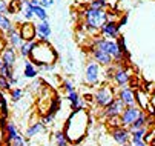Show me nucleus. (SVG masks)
<instances>
[{
    "instance_id": "30",
    "label": "nucleus",
    "mask_w": 155,
    "mask_h": 146,
    "mask_svg": "<svg viewBox=\"0 0 155 146\" xmlns=\"http://www.w3.org/2000/svg\"><path fill=\"white\" fill-rule=\"evenodd\" d=\"M120 15L114 9H106V22H118Z\"/></svg>"
},
{
    "instance_id": "39",
    "label": "nucleus",
    "mask_w": 155,
    "mask_h": 146,
    "mask_svg": "<svg viewBox=\"0 0 155 146\" xmlns=\"http://www.w3.org/2000/svg\"><path fill=\"white\" fill-rule=\"evenodd\" d=\"M127 20H129V14H123V17L120 15V20H118V26L121 28V26H124L126 23H127Z\"/></svg>"
},
{
    "instance_id": "14",
    "label": "nucleus",
    "mask_w": 155,
    "mask_h": 146,
    "mask_svg": "<svg viewBox=\"0 0 155 146\" xmlns=\"http://www.w3.org/2000/svg\"><path fill=\"white\" fill-rule=\"evenodd\" d=\"M37 29V40L38 41H48V37L51 35V26L48 20H41L40 23L35 25Z\"/></svg>"
},
{
    "instance_id": "8",
    "label": "nucleus",
    "mask_w": 155,
    "mask_h": 146,
    "mask_svg": "<svg viewBox=\"0 0 155 146\" xmlns=\"http://www.w3.org/2000/svg\"><path fill=\"white\" fill-rule=\"evenodd\" d=\"M124 109H126L124 101H123L120 97H115V100L103 109L101 115H103L104 118H107V117H120V115H121V112H123Z\"/></svg>"
},
{
    "instance_id": "2",
    "label": "nucleus",
    "mask_w": 155,
    "mask_h": 146,
    "mask_svg": "<svg viewBox=\"0 0 155 146\" xmlns=\"http://www.w3.org/2000/svg\"><path fill=\"white\" fill-rule=\"evenodd\" d=\"M57 58H58V55H57L55 49L49 45V41L35 40L34 48H32L31 55H29V60L37 68H40L43 65H55Z\"/></svg>"
},
{
    "instance_id": "11",
    "label": "nucleus",
    "mask_w": 155,
    "mask_h": 146,
    "mask_svg": "<svg viewBox=\"0 0 155 146\" xmlns=\"http://www.w3.org/2000/svg\"><path fill=\"white\" fill-rule=\"evenodd\" d=\"M20 31V35L23 38V41H35L37 40V29H35V25L31 23L29 20L23 22L18 28Z\"/></svg>"
},
{
    "instance_id": "35",
    "label": "nucleus",
    "mask_w": 155,
    "mask_h": 146,
    "mask_svg": "<svg viewBox=\"0 0 155 146\" xmlns=\"http://www.w3.org/2000/svg\"><path fill=\"white\" fill-rule=\"evenodd\" d=\"M9 146H26V143H25L23 137H21V135L18 134L15 138H12V140L9 141Z\"/></svg>"
},
{
    "instance_id": "36",
    "label": "nucleus",
    "mask_w": 155,
    "mask_h": 146,
    "mask_svg": "<svg viewBox=\"0 0 155 146\" xmlns=\"http://www.w3.org/2000/svg\"><path fill=\"white\" fill-rule=\"evenodd\" d=\"M153 138H155V128L147 129V132H146V135H144V141H146L147 144H150V143L153 141Z\"/></svg>"
},
{
    "instance_id": "22",
    "label": "nucleus",
    "mask_w": 155,
    "mask_h": 146,
    "mask_svg": "<svg viewBox=\"0 0 155 146\" xmlns=\"http://www.w3.org/2000/svg\"><path fill=\"white\" fill-rule=\"evenodd\" d=\"M5 132H6V137H8V140L11 141L12 138H15L20 132H18V129H17V126H15V123L14 121H8L6 123V128H5Z\"/></svg>"
},
{
    "instance_id": "29",
    "label": "nucleus",
    "mask_w": 155,
    "mask_h": 146,
    "mask_svg": "<svg viewBox=\"0 0 155 146\" xmlns=\"http://www.w3.org/2000/svg\"><path fill=\"white\" fill-rule=\"evenodd\" d=\"M43 85H45V81H43V80H40V78H37L35 77V80L32 81V85H31V89L34 91V92H40V91H43V88H45V86H43Z\"/></svg>"
},
{
    "instance_id": "9",
    "label": "nucleus",
    "mask_w": 155,
    "mask_h": 146,
    "mask_svg": "<svg viewBox=\"0 0 155 146\" xmlns=\"http://www.w3.org/2000/svg\"><path fill=\"white\" fill-rule=\"evenodd\" d=\"M137 89L130 88V86H124V88H117V97H120L126 106H135L137 105Z\"/></svg>"
},
{
    "instance_id": "6",
    "label": "nucleus",
    "mask_w": 155,
    "mask_h": 146,
    "mask_svg": "<svg viewBox=\"0 0 155 146\" xmlns=\"http://www.w3.org/2000/svg\"><path fill=\"white\" fill-rule=\"evenodd\" d=\"M87 51H89L91 58H94L97 63H100L103 68H107V66H110V65H114L112 55L107 54V52H104L103 49H98V48H95V46H91V48H87Z\"/></svg>"
},
{
    "instance_id": "43",
    "label": "nucleus",
    "mask_w": 155,
    "mask_h": 146,
    "mask_svg": "<svg viewBox=\"0 0 155 146\" xmlns=\"http://www.w3.org/2000/svg\"><path fill=\"white\" fill-rule=\"evenodd\" d=\"M150 103H152V105L155 106V92H153V94L150 95Z\"/></svg>"
},
{
    "instance_id": "20",
    "label": "nucleus",
    "mask_w": 155,
    "mask_h": 146,
    "mask_svg": "<svg viewBox=\"0 0 155 146\" xmlns=\"http://www.w3.org/2000/svg\"><path fill=\"white\" fill-rule=\"evenodd\" d=\"M45 129V126L41 124V121H35V123H31V126L26 129V132H25V135L28 137V138H31V137H34V135H37L40 131H43Z\"/></svg>"
},
{
    "instance_id": "34",
    "label": "nucleus",
    "mask_w": 155,
    "mask_h": 146,
    "mask_svg": "<svg viewBox=\"0 0 155 146\" xmlns=\"http://www.w3.org/2000/svg\"><path fill=\"white\" fill-rule=\"evenodd\" d=\"M54 117H55L54 114H49V112H48L46 115H43V117H41V120H40V121H41L43 126H51L52 121H54Z\"/></svg>"
},
{
    "instance_id": "31",
    "label": "nucleus",
    "mask_w": 155,
    "mask_h": 146,
    "mask_svg": "<svg viewBox=\"0 0 155 146\" xmlns=\"http://www.w3.org/2000/svg\"><path fill=\"white\" fill-rule=\"evenodd\" d=\"M117 45H118V49H120V52H123V54H129V51H127V46H126V38H124L123 35L117 37Z\"/></svg>"
},
{
    "instance_id": "44",
    "label": "nucleus",
    "mask_w": 155,
    "mask_h": 146,
    "mask_svg": "<svg viewBox=\"0 0 155 146\" xmlns=\"http://www.w3.org/2000/svg\"><path fill=\"white\" fill-rule=\"evenodd\" d=\"M29 2H31L32 5H40V2H41V0H29Z\"/></svg>"
},
{
    "instance_id": "7",
    "label": "nucleus",
    "mask_w": 155,
    "mask_h": 146,
    "mask_svg": "<svg viewBox=\"0 0 155 146\" xmlns=\"http://www.w3.org/2000/svg\"><path fill=\"white\" fill-rule=\"evenodd\" d=\"M141 108L140 106H126V109L121 112V115H120V120H121V126H126V128H129L132 123H134L137 118H138V115L141 114Z\"/></svg>"
},
{
    "instance_id": "16",
    "label": "nucleus",
    "mask_w": 155,
    "mask_h": 146,
    "mask_svg": "<svg viewBox=\"0 0 155 146\" xmlns=\"http://www.w3.org/2000/svg\"><path fill=\"white\" fill-rule=\"evenodd\" d=\"M137 106H140L143 111H146V108L150 105V94L144 89H137Z\"/></svg>"
},
{
    "instance_id": "10",
    "label": "nucleus",
    "mask_w": 155,
    "mask_h": 146,
    "mask_svg": "<svg viewBox=\"0 0 155 146\" xmlns=\"http://www.w3.org/2000/svg\"><path fill=\"white\" fill-rule=\"evenodd\" d=\"M120 29L121 28L118 26V22H104L100 28V35H103L104 38L117 40V37H120Z\"/></svg>"
},
{
    "instance_id": "32",
    "label": "nucleus",
    "mask_w": 155,
    "mask_h": 146,
    "mask_svg": "<svg viewBox=\"0 0 155 146\" xmlns=\"http://www.w3.org/2000/svg\"><path fill=\"white\" fill-rule=\"evenodd\" d=\"M9 95H11V100L12 101H18L21 98V95H23V91H21L20 88H12L9 91Z\"/></svg>"
},
{
    "instance_id": "37",
    "label": "nucleus",
    "mask_w": 155,
    "mask_h": 146,
    "mask_svg": "<svg viewBox=\"0 0 155 146\" xmlns=\"http://www.w3.org/2000/svg\"><path fill=\"white\" fill-rule=\"evenodd\" d=\"M9 12V5L6 3V0H0V14H8Z\"/></svg>"
},
{
    "instance_id": "18",
    "label": "nucleus",
    "mask_w": 155,
    "mask_h": 146,
    "mask_svg": "<svg viewBox=\"0 0 155 146\" xmlns=\"http://www.w3.org/2000/svg\"><path fill=\"white\" fill-rule=\"evenodd\" d=\"M146 123H147V114H146V111H141V114L138 115V118L129 126V131L132 132V131H135V129L144 128V126H146Z\"/></svg>"
},
{
    "instance_id": "33",
    "label": "nucleus",
    "mask_w": 155,
    "mask_h": 146,
    "mask_svg": "<svg viewBox=\"0 0 155 146\" xmlns=\"http://www.w3.org/2000/svg\"><path fill=\"white\" fill-rule=\"evenodd\" d=\"M0 91H11V83H9V80L6 78V77H3V75H0Z\"/></svg>"
},
{
    "instance_id": "17",
    "label": "nucleus",
    "mask_w": 155,
    "mask_h": 146,
    "mask_svg": "<svg viewBox=\"0 0 155 146\" xmlns=\"http://www.w3.org/2000/svg\"><path fill=\"white\" fill-rule=\"evenodd\" d=\"M40 72V69L32 63L31 60H26L25 61V69H23V75L26 77V78H35L37 77V74Z\"/></svg>"
},
{
    "instance_id": "25",
    "label": "nucleus",
    "mask_w": 155,
    "mask_h": 146,
    "mask_svg": "<svg viewBox=\"0 0 155 146\" xmlns=\"http://www.w3.org/2000/svg\"><path fill=\"white\" fill-rule=\"evenodd\" d=\"M12 28H14V25H12L11 20L8 18V15L0 14V29H2V31H9Z\"/></svg>"
},
{
    "instance_id": "28",
    "label": "nucleus",
    "mask_w": 155,
    "mask_h": 146,
    "mask_svg": "<svg viewBox=\"0 0 155 146\" xmlns=\"http://www.w3.org/2000/svg\"><path fill=\"white\" fill-rule=\"evenodd\" d=\"M106 124L110 129H114V128L121 126V120H120V117H107L106 118Z\"/></svg>"
},
{
    "instance_id": "15",
    "label": "nucleus",
    "mask_w": 155,
    "mask_h": 146,
    "mask_svg": "<svg viewBox=\"0 0 155 146\" xmlns=\"http://www.w3.org/2000/svg\"><path fill=\"white\" fill-rule=\"evenodd\" d=\"M6 38H8V43L14 48H20L23 45V38L20 35V31L17 28H12L9 31H6Z\"/></svg>"
},
{
    "instance_id": "26",
    "label": "nucleus",
    "mask_w": 155,
    "mask_h": 146,
    "mask_svg": "<svg viewBox=\"0 0 155 146\" xmlns=\"http://www.w3.org/2000/svg\"><path fill=\"white\" fill-rule=\"evenodd\" d=\"M87 6L92 9H106L107 8V0H91Z\"/></svg>"
},
{
    "instance_id": "24",
    "label": "nucleus",
    "mask_w": 155,
    "mask_h": 146,
    "mask_svg": "<svg viewBox=\"0 0 155 146\" xmlns=\"http://www.w3.org/2000/svg\"><path fill=\"white\" fill-rule=\"evenodd\" d=\"M32 12H34V15L40 20H48V12H46V8H43V6H40V5H34L32 6Z\"/></svg>"
},
{
    "instance_id": "21",
    "label": "nucleus",
    "mask_w": 155,
    "mask_h": 146,
    "mask_svg": "<svg viewBox=\"0 0 155 146\" xmlns=\"http://www.w3.org/2000/svg\"><path fill=\"white\" fill-rule=\"evenodd\" d=\"M34 43H35V41H23V45L18 48V52H20V55L23 58H29L31 51L34 48Z\"/></svg>"
},
{
    "instance_id": "38",
    "label": "nucleus",
    "mask_w": 155,
    "mask_h": 146,
    "mask_svg": "<svg viewBox=\"0 0 155 146\" xmlns=\"http://www.w3.org/2000/svg\"><path fill=\"white\" fill-rule=\"evenodd\" d=\"M63 89H64L66 92L75 91V88H74V85H72V81H69V80H64V81H63Z\"/></svg>"
},
{
    "instance_id": "1",
    "label": "nucleus",
    "mask_w": 155,
    "mask_h": 146,
    "mask_svg": "<svg viewBox=\"0 0 155 146\" xmlns=\"http://www.w3.org/2000/svg\"><path fill=\"white\" fill-rule=\"evenodd\" d=\"M87 126H89V115L84 109L81 111H72L69 118L64 123V134L68 137L69 143L78 144L87 132Z\"/></svg>"
},
{
    "instance_id": "5",
    "label": "nucleus",
    "mask_w": 155,
    "mask_h": 146,
    "mask_svg": "<svg viewBox=\"0 0 155 146\" xmlns=\"http://www.w3.org/2000/svg\"><path fill=\"white\" fill-rule=\"evenodd\" d=\"M117 65V63H115ZM132 75H134V71L129 66H124L123 63H118L117 65V69H115V74H114V85L115 88H124V86H129V83L132 80Z\"/></svg>"
},
{
    "instance_id": "23",
    "label": "nucleus",
    "mask_w": 155,
    "mask_h": 146,
    "mask_svg": "<svg viewBox=\"0 0 155 146\" xmlns=\"http://www.w3.org/2000/svg\"><path fill=\"white\" fill-rule=\"evenodd\" d=\"M54 140H55V146H69V140L66 137L64 131H57L55 135H54Z\"/></svg>"
},
{
    "instance_id": "46",
    "label": "nucleus",
    "mask_w": 155,
    "mask_h": 146,
    "mask_svg": "<svg viewBox=\"0 0 155 146\" xmlns=\"http://www.w3.org/2000/svg\"><path fill=\"white\" fill-rule=\"evenodd\" d=\"M149 146H155V138H153V141H152V143H150Z\"/></svg>"
},
{
    "instance_id": "45",
    "label": "nucleus",
    "mask_w": 155,
    "mask_h": 146,
    "mask_svg": "<svg viewBox=\"0 0 155 146\" xmlns=\"http://www.w3.org/2000/svg\"><path fill=\"white\" fill-rule=\"evenodd\" d=\"M118 146H132V143L127 141V143H123V144H118Z\"/></svg>"
},
{
    "instance_id": "3",
    "label": "nucleus",
    "mask_w": 155,
    "mask_h": 146,
    "mask_svg": "<svg viewBox=\"0 0 155 146\" xmlns=\"http://www.w3.org/2000/svg\"><path fill=\"white\" fill-rule=\"evenodd\" d=\"M84 80L87 85L91 86H98L106 80V75H104V71H103V66L94 58H87L86 65H84Z\"/></svg>"
},
{
    "instance_id": "27",
    "label": "nucleus",
    "mask_w": 155,
    "mask_h": 146,
    "mask_svg": "<svg viewBox=\"0 0 155 146\" xmlns=\"http://www.w3.org/2000/svg\"><path fill=\"white\" fill-rule=\"evenodd\" d=\"M0 112H2V117H8V103L3 97V91H0Z\"/></svg>"
},
{
    "instance_id": "13",
    "label": "nucleus",
    "mask_w": 155,
    "mask_h": 146,
    "mask_svg": "<svg viewBox=\"0 0 155 146\" xmlns=\"http://www.w3.org/2000/svg\"><path fill=\"white\" fill-rule=\"evenodd\" d=\"M0 57H2V60L9 68H14L15 63H17V52H15V48L11 46V45H8L2 49V55Z\"/></svg>"
},
{
    "instance_id": "4",
    "label": "nucleus",
    "mask_w": 155,
    "mask_h": 146,
    "mask_svg": "<svg viewBox=\"0 0 155 146\" xmlns=\"http://www.w3.org/2000/svg\"><path fill=\"white\" fill-rule=\"evenodd\" d=\"M115 97H117V88L112 86L110 83H103L94 92V103L104 109L107 105H110L115 100Z\"/></svg>"
},
{
    "instance_id": "42",
    "label": "nucleus",
    "mask_w": 155,
    "mask_h": 146,
    "mask_svg": "<svg viewBox=\"0 0 155 146\" xmlns=\"http://www.w3.org/2000/svg\"><path fill=\"white\" fill-rule=\"evenodd\" d=\"M132 146H149V144H147V143H146V141L143 140V141H138V143H134V144H132Z\"/></svg>"
},
{
    "instance_id": "19",
    "label": "nucleus",
    "mask_w": 155,
    "mask_h": 146,
    "mask_svg": "<svg viewBox=\"0 0 155 146\" xmlns=\"http://www.w3.org/2000/svg\"><path fill=\"white\" fill-rule=\"evenodd\" d=\"M147 126H144V128H140V129H135V131H132L130 132V143L134 144V143H138V141H143L144 140V135H146V132H147Z\"/></svg>"
},
{
    "instance_id": "41",
    "label": "nucleus",
    "mask_w": 155,
    "mask_h": 146,
    "mask_svg": "<svg viewBox=\"0 0 155 146\" xmlns=\"http://www.w3.org/2000/svg\"><path fill=\"white\" fill-rule=\"evenodd\" d=\"M52 5H54V0H41L40 2V6H43V8H49Z\"/></svg>"
},
{
    "instance_id": "40",
    "label": "nucleus",
    "mask_w": 155,
    "mask_h": 146,
    "mask_svg": "<svg viewBox=\"0 0 155 146\" xmlns=\"http://www.w3.org/2000/svg\"><path fill=\"white\" fill-rule=\"evenodd\" d=\"M146 114H147L149 117H153V118H155V106L152 105V103H150V105L146 108Z\"/></svg>"
},
{
    "instance_id": "12",
    "label": "nucleus",
    "mask_w": 155,
    "mask_h": 146,
    "mask_svg": "<svg viewBox=\"0 0 155 146\" xmlns=\"http://www.w3.org/2000/svg\"><path fill=\"white\" fill-rule=\"evenodd\" d=\"M110 137L114 138L117 144H123V143L130 141V131L126 126H118V128L110 129Z\"/></svg>"
}]
</instances>
